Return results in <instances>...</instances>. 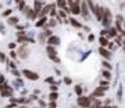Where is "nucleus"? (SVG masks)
<instances>
[{
	"label": "nucleus",
	"mask_w": 125,
	"mask_h": 108,
	"mask_svg": "<svg viewBox=\"0 0 125 108\" xmlns=\"http://www.w3.org/2000/svg\"><path fill=\"white\" fill-rule=\"evenodd\" d=\"M112 23V12L109 8H105V14H103V19H102V25L105 27H109Z\"/></svg>",
	"instance_id": "obj_1"
},
{
	"label": "nucleus",
	"mask_w": 125,
	"mask_h": 108,
	"mask_svg": "<svg viewBox=\"0 0 125 108\" xmlns=\"http://www.w3.org/2000/svg\"><path fill=\"white\" fill-rule=\"evenodd\" d=\"M22 74L25 76L26 78H29V80H33V81H37L38 78H40V76H38L37 73H34V72L29 70V69H25V70H22Z\"/></svg>",
	"instance_id": "obj_2"
},
{
	"label": "nucleus",
	"mask_w": 125,
	"mask_h": 108,
	"mask_svg": "<svg viewBox=\"0 0 125 108\" xmlns=\"http://www.w3.org/2000/svg\"><path fill=\"white\" fill-rule=\"evenodd\" d=\"M18 57L22 59H26L29 57V50H27V46L26 45H22V46H19L18 49Z\"/></svg>",
	"instance_id": "obj_3"
},
{
	"label": "nucleus",
	"mask_w": 125,
	"mask_h": 108,
	"mask_svg": "<svg viewBox=\"0 0 125 108\" xmlns=\"http://www.w3.org/2000/svg\"><path fill=\"white\" fill-rule=\"evenodd\" d=\"M94 15L97 16V19L99 22H102V19H103V14H105V8H102L101 6H97L95 7V11H94Z\"/></svg>",
	"instance_id": "obj_4"
},
{
	"label": "nucleus",
	"mask_w": 125,
	"mask_h": 108,
	"mask_svg": "<svg viewBox=\"0 0 125 108\" xmlns=\"http://www.w3.org/2000/svg\"><path fill=\"white\" fill-rule=\"evenodd\" d=\"M78 104L80 105V107H90L91 105V99L90 97H83V96H80L78 99Z\"/></svg>",
	"instance_id": "obj_5"
},
{
	"label": "nucleus",
	"mask_w": 125,
	"mask_h": 108,
	"mask_svg": "<svg viewBox=\"0 0 125 108\" xmlns=\"http://www.w3.org/2000/svg\"><path fill=\"white\" fill-rule=\"evenodd\" d=\"M80 7H82V15L84 16V18H87L88 12H90V11H88V8H90V7H88V4H87V0H84V1L80 4Z\"/></svg>",
	"instance_id": "obj_6"
},
{
	"label": "nucleus",
	"mask_w": 125,
	"mask_h": 108,
	"mask_svg": "<svg viewBox=\"0 0 125 108\" xmlns=\"http://www.w3.org/2000/svg\"><path fill=\"white\" fill-rule=\"evenodd\" d=\"M23 12H25L26 18H31V19H34L35 16H37V14H35V11L33 8H29V7H26L25 9H23Z\"/></svg>",
	"instance_id": "obj_7"
},
{
	"label": "nucleus",
	"mask_w": 125,
	"mask_h": 108,
	"mask_svg": "<svg viewBox=\"0 0 125 108\" xmlns=\"http://www.w3.org/2000/svg\"><path fill=\"white\" fill-rule=\"evenodd\" d=\"M52 7H53V4H52V6H45L44 8L41 9V12L38 14V16H40V18H44L46 14H50V11H52Z\"/></svg>",
	"instance_id": "obj_8"
},
{
	"label": "nucleus",
	"mask_w": 125,
	"mask_h": 108,
	"mask_svg": "<svg viewBox=\"0 0 125 108\" xmlns=\"http://www.w3.org/2000/svg\"><path fill=\"white\" fill-rule=\"evenodd\" d=\"M99 54L103 57V58H106V59H109L110 57H112V53H110L107 49H105V47H102V46L99 47Z\"/></svg>",
	"instance_id": "obj_9"
},
{
	"label": "nucleus",
	"mask_w": 125,
	"mask_h": 108,
	"mask_svg": "<svg viewBox=\"0 0 125 108\" xmlns=\"http://www.w3.org/2000/svg\"><path fill=\"white\" fill-rule=\"evenodd\" d=\"M42 6H44L42 0H35V1H34V11H35V14H37V15L41 12V9H42Z\"/></svg>",
	"instance_id": "obj_10"
},
{
	"label": "nucleus",
	"mask_w": 125,
	"mask_h": 108,
	"mask_svg": "<svg viewBox=\"0 0 125 108\" xmlns=\"http://www.w3.org/2000/svg\"><path fill=\"white\" fill-rule=\"evenodd\" d=\"M48 43H49L50 46H52V45H59L60 43V38L59 37H54V35H52V37H49L48 38Z\"/></svg>",
	"instance_id": "obj_11"
},
{
	"label": "nucleus",
	"mask_w": 125,
	"mask_h": 108,
	"mask_svg": "<svg viewBox=\"0 0 125 108\" xmlns=\"http://www.w3.org/2000/svg\"><path fill=\"white\" fill-rule=\"evenodd\" d=\"M103 95H105V89H103L102 86H98L93 93V96H95V97H102Z\"/></svg>",
	"instance_id": "obj_12"
},
{
	"label": "nucleus",
	"mask_w": 125,
	"mask_h": 108,
	"mask_svg": "<svg viewBox=\"0 0 125 108\" xmlns=\"http://www.w3.org/2000/svg\"><path fill=\"white\" fill-rule=\"evenodd\" d=\"M121 23H122V16L121 15H117V20H116V28L121 33L122 31V26H121Z\"/></svg>",
	"instance_id": "obj_13"
},
{
	"label": "nucleus",
	"mask_w": 125,
	"mask_h": 108,
	"mask_svg": "<svg viewBox=\"0 0 125 108\" xmlns=\"http://www.w3.org/2000/svg\"><path fill=\"white\" fill-rule=\"evenodd\" d=\"M69 23H71V25L73 26V27H76V28H80V27H82V25H80V23H79V22L76 20V19H73V18H71V19H69Z\"/></svg>",
	"instance_id": "obj_14"
},
{
	"label": "nucleus",
	"mask_w": 125,
	"mask_h": 108,
	"mask_svg": "<svg viewBox=\"0 0 125 108\" xmlns=\"http://www.w3.org/2000/svg\"><path fill=\"white\" fill-rule=\"evenodd\" d=\"M46 51H48V54H49V56H56V54H57L56 49H54V47H52L50 45L46 47Z\"/></svg>",
	"instance_id": "obj_15"
},
{
	"label": "nucleus",
	"mask_w": 125,
	"mask_h": 108,
	"mask_svg": "<svg viewBox=\"0 0 125 108\" xmlns=\"http://www.w3.org/2000/svg\"><path fill=\"white\" fill-rule=\"evenodd\" d=\"M99 43H101V46H102V47H106L107 45H109V41H107V38L101 37L99 38Z\"/></svg>",
	"instance_id": "obj_16"
},
{
	"label": "nucleus",
	"mask_w": 125,
	"mask_h": 108,
	"mask_svg": "<svg viewBox=\"0 0 125 108\" xmlns=\"http://www.w3.org/2000/svg\"><path fill=\"white\" fill-rule=\"evenodd\" d=\"M117 33H120L118 30H117L116 27H112V28H109V37H117Z\"/></svg>",
	"instance_id": "obj_17"
},
{
	"label": "nucleus",
	"mask_w": 125,
	"mask_h": 108,
	"mask_svg": "<svg viewBox=\"0 0 125 108\" xmlns=\"http://www.w3.org/2000/svg\"><path fill=\"white\" fill-rule=\"evenodd\" d=\"M57 7H60V8H65L67 7V0H57V3H56Z\"/></svg>",
	"instance_id": "obj_18"
},
{
	"label": "nucleus",
	"mask_w": 125,
	"mask_h": 108,
	"mask_svg": "<svg viewBox=\"0 0 125 108\" xmlns=\"http://www.w3.org/2000/svg\"><path fill=\"white\" fill-rule=\"evenodd\" d=\"M18 22H19V19L15 18V16H11V18L8 19V23L10 25H12V26H16L18 25Z\"/></svg>",
	"instance_id": "obj_19"
},
{
	"label": "nucleus",
	"mask_w": 125,
	"mask_h": 108,
	"mask_svg": "<svg viewBox=\"0 0 125 108\" xmlns=\"http://www.w3.org/2000/svg\"><path fill=\"white\" fill-rule=\"evenodd\" d=\"M46 25V18H40V20L37 22V27H42V26H45Z\"/></svg>",
	"instance_id": "obj_20"
},
{
	"label": "nucleus",
	"mask_w": 125,
	"mask_h": 108,
	"mask_svg": "<svg viewBox=\"0 0 125 108\" xmlns=\"http://www.w3.org/2000/svg\"><path fill=\"white\" fill-rule=\"evenodd\" d=\"M57 97H59V95H57L56 92H50V95H49V100H50V101H56Z\"/></svg>",
	"instance_id": "obj_21"
},
{
	"label": "nucleus",
	"mask_w": 125,
	"mask_h": 108,
	"mask_svg": "<svg viewBox=\"0 0 125 108\" xmlns=\"http://www.w3.org/2000/svg\"><path fill=\"white\" fill-rule=\"evenodd\" d=\"M102 76H103V78H106V80H110V78H112V74H110L109 70H103Z\"/></svg>",
	"instance_id": "obj_22"
},
{
	"label": "nucleus",
	"mask_w": 125,
	"mask_h": 108,
	"mask_svg": "<svg viewBox=\"0 0 125 108\" xmlns=\"http://www.w3.org/2000/svg\"><path fill=\"white\" fill-rule=\"evenodd\" d=\"M18 8H19V11H23V9L26 8V6H25V0H21L18 3Z\"/></svg>",
	"instance_id": "obj_23"
},
{
	"label": "nucleus",
	"mask_w": 125,
	"mask_h": 108,
	"mask_svg": "<svg viewBox=\"0 0 125 108\" xmlns=\"http://www.w3.org/2000/svg\"><path fill=\"white\" fill-rule=\"evenodd\" d=\"M82 92H83L82 86H80V85H76V86H75V93H76L78 96H82Z\"/></svg>",
	"instance_id": "obj_24"
},
{
	"label": "nucleus",
	"mask_w": 125,
	"mask_h": 108,
	"mask_svg": "<svg viewBox=\"0 0 125 108\" xmlns=\"http://www.w3.org/2000/svg\"><path fill=\"white\" fill-rule=\"evenodd\" d=\"M87 4H88V7H90L91 12H94V11H95V7H97V6H94V3L91 1V0H87Z\"/></svg>",
	"instance_id": "obj_25"
},
{
	"label": "nucleus",
	"mask_w": 125,
	"mask_h": 108,
	"mask_svg": "<svg viewBox=\"0 0 125 108\" xmlns=\"http://www.w3.org/2000/svg\"><path fill=\"white\" fill-rule=\"evenodd\" d=\"M101 86H102L103 89H107V88H109V80H106V81H101Z\"/></svg>",
	"instance_id": "obj_26"
},
{
	"label": "nucleus",
	"mask_w": 125,
	"mask_h": 108,
	"mask_svg": "<svg viewBox=\"0 0 125 108\" xmlns=\"http://www.w3.org/2000/svg\"><path fill=\"white\" fill-rule=\"evenodd\" d=\"M46 26L48 27H54V26H56V20H54V19H50V20L46 23Z\"/></svg>",
	"instance_id": "obj_27"
},
{
	"label": "nucleus",
	"mask_w": 125,
	"mask_h": 108,
	"mask_svg": "<svg viewBox=\"0 0 125 108\" xmlns=\"http://www.w3.org/2000/svg\"><path fill=\"white\" fill-rule=\"evenodd\" d=\"M102 65H103V66H105V68L107 69V70H109V69H112V65H110L107 61H103V62H102Z\"/></svg>",
	"instance_id": "obj_28"
},
{
	"label": "nucleus",
	"mask_w": 125,
	"mask_h": 108,
	"mask_svg": "<svg viewBox=\"0 0 125 108\" xmlns=\"http://www.w3.org/2000/svg\"><path fill=\"white\" fill-rule=\"evenodd\" d=\"M6 89H8V85L7 84H0V92H3Z\"/></svg>",
	"instance_id": "obj_29"
},
{
	"label": "nucleus",
	"mask_w": 125,
	"mask_h": 108,
	"mask_svg": "<svg viewBox=\"0 0 125 108\" xmlns=\"http://www.w3.org/2000/svg\"><path fill=\"white\" fill-rule=\"evenodd\" d=\"M10 56H11V58H12V59H16V58H18V53H15L12 50V51L10 53Z\"/></svg>",
	"instance_id": "obj_30"
},
{
	"label": "nucleus",
	"mask_w": 125,
	"mask_h": 108,
	"mask_svg": "<svg viewBox=\"0 0 125 108\" xmlns=\"http://www.w3.org/2000/svg\"><path fill=\"white\" fill-rule=\"evenodd\" d=\"M49 58H50V59H52V61H54V62H60V59H59V58H57V57H56V56H49Z\"/></svg>",
	"instance_id": "obj_31"
},
{
	"label": "nucleus",
	"mask_w": 125,
	"mask_h": 108,
	"mask_svg": "<svg viewBox=\"0 0 125 108\" xmlns=\"http://www.w3.org/2000/svg\"><path fill=\"white\" fill-rule=\"evenodd\" d=\"M0 61H6V54L0 51Z\"/></svg>",
	"instance_id": "obj_32"
},
{
	"label": "nucleus",
	"mask_w": 125,
	"mask_h": 108,
	"mask_svg": "<svg viewBox=\"0 0 125 108\" xmlns=\"http://www.w3.org/2000/svg\"><path fill=\"white\" fill-rule=\"evenodd\" d=\"M11 12H12L11 9H7L6 12H3V16H10V15H11Z\"/></svg>",
	"instance_id": "obj_33"
},
{
	"label": "nucleus",
	"mask_w": 125,
	"mask_h": 108,
	"mask_svg": "<svg viewBox=\"0 0 125 108\" xmlns=\"http://www.w3.org/2000/svg\"><path fill=\"white\" fill-rule=\"evenodd\" d=\"M45 41V33L44 34H40V42H44Z\"/></svg>",
	"instance_id": "obj_34"
},
{
	"label": "nucleus",
	"mask_w": 125,
	"mask_h": 108,
	"mask_svg": "<svg viewBox=\"0 0 125 108\" xmlns=\"http://www.w3.org/2000/svg\"><path fill=\"white\" fill-rule=\"evenodd\" d=\"M64 83H65V84H68V85H69V84H71L72 81H71V78H69V77H65V78H64Z\"/></svg>",
	"instance_id": "obj_35"
},
{
	"label": "nucleus",
	"mask_w": 125,
	"mask_h": 108,
	"mask_svg": "<svg viewBox=\"0 0 125 108\" xmlns=\"http://www.w3.org/2000/svg\"><path fill=\"white\" fill-rule=\"evenodd\" d=\"M49 108H56V101H50Z\"/></svg>",
	"instance_id": "obj_36"
},
{
	"label": "nucleus",
	"mask_w": 125,
	"mask_h": 108,
	"mask_svg": "<svg viewBox=\"0 0 125 108\" xmlns=\"http://www.w3.org/2000/svg\"><path fill=\"white\" fill-rule=\"evenodd\" d=\"M52 91H53V92H56V91H57V86H56V85H50V92H52Z\"/></svg>",
	"instance_id": "obj_37"
},
{
	"label": "nucleus",
	"mask_w": 125,
	"mask_h": 108,
	"mask_svg": "<svg viewBox=\"0 0 125 108\" xmlns=\"http://www.w3.org/2000/svg\"><path fill=\"white\" fill-rule=\"evenodd\" d=\"M45 81H46V83H49V84H52V83H53V77H48Z\"/></svg>",
	"instance_id": "obj_38"
},
{
	"label": "nucleus",
	"mask_w": 125,
	"mask_h": 108,
	"mask_svg": "<svg viewBox=\"0 0 125 108\" xmlns=\"http://www.w3.org/2000/svg\"><path fill=\"white\" fill-rule=\"evenodd\" d=\"M59 14H60V16H61V18H65V16H67V15H65V12H64L62 9H61V11H60Z\"/></svg>",
	"instance_id": "obj_39"
},
{
	"label": "nucleus",
	"mask_w": 125,
	"mask_h": 108,
	"mask_svg": "<svg viewBox=\"0 0 125 108\" xmlns=\"http://www.w3.org/2000/svg\"><path fill=\"white\" fill-rule=\"evenodd\" d=\"M94 38H95V37H94V34H90V37H88V41H90V42H93Z\"/></svg>",
	"instance_id": "obj_40"
},
{
	"label": "nucleus",
	"mask_w": 125,
	"mask_h": 108,
	"mask_svg": "<svg viewBox=\"0 0 125 108\" xmlns=\"http://www.w3.org/2000/svg\"><path fill=\"white\" fill-rule=\"evenodd\" d=\"M10 49H11V50L15 49V43H10Z\"/></svg>",
	"instance_id": "obj_41"
},
{
	"label": "nucleus",
	"mask_w": 125,
	"mask_h": 108,
	"mask_svg": "<svg viewBox=\"0 0 125 108\" xmlns=\"http://www.w3.org/2000/svg\"><path fill=\"white\" fill-rule=\"evenodd\" d=\"M4 80H6V78H4L3 76H0V84H4Z\"/></svg>",
	"instance_id": "obj_42"
},
{
	"label": "nucleus",
	"mask_w": 125,
	"mask_h": 108,
	"mask_svg": "<svg viewBox=\"0 0 125 108\" xmlns=\"http://www.w3.org/2000/svg\"><path fill=\"white\" fill-rule=\"evenodd\" d=\"M10 66H11V68H15L16 65H15V64H14V62H10Z\"/></svg>",
	"instance_id": "obj_43"
},
{
	"label": "nucleus",
	"mask_w": 125,
	"mask_h": 108,
	"mask_svg": "<svg viewBox=\"0 0 125 108\" xmlns=\"http://www.w3.org/2000/svg\"><path fill=\"white\" fill-rule=\"evenodd\" d=\"M12 73L15 74V76H19V72L18 70H12Z\"/></svg>",
	"instance_id": "obj_44"
},
{
	"label": "nucleus",
	"mask_w": 125,
	"mask_h": 108,
	"mask_svg": "<svg viewBox=\"0 0 125 108\" xmlns=\"http://www.w3.org/2000/svg\"><path fill=\"white\" fill-rule=\"evenodd\" d=\"M14 107H15L14 104H10V105H7V108H14Z\"/></svg>",
	"instance_id": "obj_45"
},
{
	"label": "nucleus",
	"mask_w": 125,
	"mask_h": 108,
	"mask_svg": "<svg viewBox=\"0 0 125 108\" xmlns=\"http://www.w3.org/2000/svg\"><path fill=\"white\" fill-rule=\"evenodd\" d=\"M121 35H124V37H125V30H122V31H121Z\"/></svg>",
	"instance_id": "obj_46"
},
{
	"label": "nucleus",
	"mask_w": 125,
	"mask_h": 108,
	"mask_svg": "<svg viewBox=\"0 0 125 108\" xmlns=\"http://www.w3.org/2000/svg\"><path fill=\"white\" fill-rule=\"evenodd\" d=\"M99 108H113V107H99Z\"/></svg>",
	"instance_id": "obj_47"
},
{
	"label": "nucleus",
	"mask_w": 125,
	"mask_h": 108,
	"mask_svg": "<svg viewBox=\"0 0 125 108\" xmlns=\"http://www.w3.org/2000/svg\"><path fill=\"white\" fill-rule=\"evenodd\" d=\"M15 1H16V3H19V1H21V0H15Z\"/></svg>",
	"instance_id": "obj_48"
},
{
	"label": "nucleus",
	"mask_w": 125,
	"mask_h": 108,
	"mask_svg": "<svg viewBox=\"0 0 125 108\" xmlns=\"http://www.w3.org/2000/svg\"><path fill=\"white\" fill-rule=\"evenodd\" d=\"M124 26H125V20H124Z\"/></svg>",
	"instance_id": "obj_49"
},
{
	"label": "nucleus",
	"mask_w": 125,
	"mask_h": 108,
	"mask_svg": "<svg viewBox=\"0 0 125 108\" xmlns=\"http://www.w3.org/2000/svg\"><path fill=\"white\" fill-rule=\"evenodd\" d=\"M83 108H88V107H83Z\"/></svg>",
	"instance_id": "obj_50"
},
{
	"label": "nucleus",
	"mask_w": 125,
	"mask_h": 108,
	"mask_svg": "<svg viewBox=\"0 0 125 108\" xmlns=\"http://www.w3.org/2000/svg\"><path fill=\"white\" fill-rule=\"evenodd\" d=\"M21 108H25V107H21Z\"/></svg>",
	"instance_id": "obj_51"
},
{
	"label": "nucleus",
	"mask_w": 125,
	"mask_h": 108,
	"mask_svg": "<svg viewBox=\"0 0 125 108\" xmlns=\"http://www.w3.org/2000/svg\"><path fill=\"white\" fill-rule=\"evenodd\" d=\"M42 1H44V0H42Z\"/></svg>",
	"instance_id": "obj_52"
}]
</instances>
